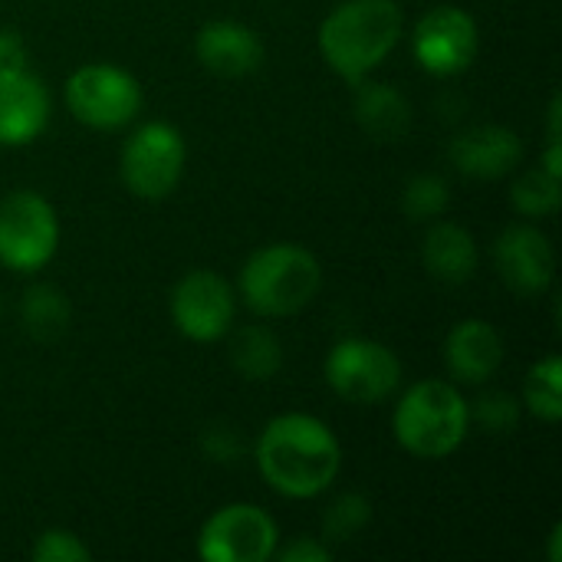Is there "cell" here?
<instances>
[{"mask_svg":"<svg viewBox=\"0 0 562 562\" xmlns=\"http://www.w3.org/2000/svg\"><path fill=\"white\" fill-rule=\"evenodd\" d=\"M194 56L207 72L224 79H240L263 66V40L247 23L211 20L194 36Z\"/></svg>","mask_w":562,"mask_h":562,"instance_id":"obj_15","label":"cell"},{"mask_svg":"<svg viewBox=\"0 0 562 562\" xmlns=\"http://www.w3.org/2000/svg\"><path fill=\"white\" fill-rule=\"evenodd\" d=\"M422 263L438 283L461 286L477 273L481 250L468 227H461L454 221H438L428 227V234L422 240Z\"/></svg>","mask_w":562,"mask_h":562,"instance_id":"obj_17","label":"cell"},{"mask_svg":"<svg viewBox=\"0 0 562 562\" xmlns=\"http://www.w3.org/2000/svg\"><path fill=\"white\" fill-rule=\"evenodd\" d=\"M280 547L277 520L257 504H227L214 510L198 537L204 562H267Z\"/></svg>","mask_w":562,"mask_h":562,"instance_id":"obj_9","label":"cell"},{"mask_svg":"<svg viewBox=\"0 0 562 562\" xmlns=\"http://www.w3.org/2000/svg\"><path fill=\"white\" fill-rule=\"evenodd\" d=\"M481 49L477 20L454 3H441L428 10L412 33V53L418 66L431 76H458L464 72Z\"/></svg>","mask_w":562,"mask_h":562,"instance_id":"obj_11","label":"cell"},{"mask_svg":"<svg viewBox=\"0 0 562 562\" xmlns=\"http://www.w3.org/2000/svg\"><path fill=\"white\" fill-rule=\"evenodd\" d=\"M168 310H171V319L184 339L217 342L234 326L237 296H234V286L221 273L191 270L175 283Z\"/></svg>","mask_w":562,"mask_h":562,"instance_id":"obj_10","label":"cell"},{"mask_svg":"<svg viewBox=\"0 0 562 562\" xmlns=\"http://www.w3.org/2000/svg\"><path fill=\"white\" fill-rule=\"evenodd\" d=\"M356 119L375 142H398L412 128V102L392 82H356Z\"/></svg>","mask_w":562,"mask_h":562,"instance_id":"obj_18","label":"cell"},{"mask_svg":"<svg viewBox=\"0 0 562 562\" xmlns=\"http://www.w3.org/2000/svg\"><path fill=\"white\" fill-rule=\"evenodd\" d=\"M30 557L36 562H89L92 550L72 533V530H43L36 543L30 547Z\"/></svg>","mask_w":562,"mask_h":562,"instance_id":"obj_26","label":"cell"},{"mask_svg":"<svg viewBox=\"0 0 562 562\" xmlns=\"http://www.w3.org/2000/svg\"><path fill=\"white\" fill-rule=\"evenodd\" d=\"M20 323L30 339L36 342H56L69 329V300L53 283H36L23 293L20 303Z\"/></svg>","mask_w":562,"mask_h":562,"instance_id":"obj_20","label":"cell"},{"mask_svg":"<svg viewBox=\"0 0 562 562\" xmlns=\"http://www.w3.org/2000/svg\"><path fill=\"white\" fill-rule=\"evenodd\" d=\"M7 69H26V43L16 30L0 26V72Z\"/></svg>","mask_w":562,"mask_h":562,"instance_id":"obj_29","label":"cell"},{"mask_svg":"<svg viewBox=\"0 0 562 562\" xmlns=\"http://www.w3.org/2000/svg\"><path fill=\"white\" fill-rule=\"evenodd\" d=\"M66 105L76 122L112 132L142 112L145 92L128 69L112 63H86L66 79Z\"/></svg>","mask_w":562,"mask_h":562,"instance_id":"obj_6","label":"cell"},{"mask_svg":"<svg viewBox=\"0 0 562 562\" xmlns=\"http://www.w3.org/2000/svg\"><path fill=\"white\" fill-rule=\"evenodd\" d=\"M372 524V504L366 494H339L323 510V540L326 543H349Z\"/></svg>","mask_w":562,"mask_h":562,"instance_id":"obj_23","label":"cell"},{"mask_svg":"<svg viewBox=\"0 0 562 562\" xmlns=\"http://www.w3.org/2000/svg\"><path fill=\"white\" fill-rule=\"evenodd\" d=\"M494 263L504 286L517 296H543L553 286L557 254L537 224H510L494 244Z\"/></svg>","mask_w":562,"mask_h":562,"instance_id":"obj_12","label":"cell"},{"mask_svg":"<svg viewBox=\"0 0 562 562\" xmlns=\"http://www.w3.org/2000/svg\"><path fill=\"white\" fill-rule=\"evenodd\" d=\"M504 362V339L487 319H461L445 339V369L454 385H484Z\"/></svg>","mask_w":562,"mask_h":562,"instance_id":"obj_16","label":"cell"},{"mask_svg":"<svg viewBox=\"0 0 562 562\" xmlns=\"http://www.w3.org/2000/svg\"><path fill=\"white\" fill-rule=\"evenodd\" d=\"M59 247L56 207L36 191H10L0 198V267L13 273L43 270Z\"/></svg>","mask_w":562,"mask_h":562,"instance_id":"obj_5","label":"cell"},{"mask_svg":"<svg viewBox=\"0 0 562 562\" xmlns=\"http://www.w3.org/2000/svg\"><path fill=\"white\" fill-rule=\"evenodd\" d=\"M468 412H471V425L484 428L487 435H510L520 425L524 405L507 392H484L474 405L468 402Z\"/></svg>","mask_w":562,"mask_h":562,"instance_id":"obj_25","label":"cell"},{"mask_svg":"<svg viewBox=\"0 0 562 562\" xmlns=\"http://www.w3.org/2000/svg\"><path fill=\"white\" fill-rule=\"evenodd\" d=\"M524 408L547 422L557 425L562 418V359L560 356H543L540 362L530 366L527 382H524Z\"/></svg>","mask_w":562,"mask_h":562,"instance_id":"obj_21","label":"cell"},{"mask_svg":"<svg viewBox=\"0 0 562 562\" xmlns=\"http://www.w3.org/2000/svg\"><path fill=\"white\" fill-rule=\"evenodd\" d=\"M323 286V267L303 244H267L247 257L237 277L240 300L257 316H293L306 310Z\"/></svg>","mask_w":562,"mask_h":562,"instance_id":"obj_4","label":"cell"},{"mask_svg":"<svg viewBox=\"0 0 562 562\" xmlns=\"http://www.w3.org/2000/svg\"><path fill=\"white\" fill-rule=\"evenodd\" d=\"M188 145L168 122H145L122 145L119 171L125 188L142 201H165L184 171Z\"/></svg>","mask_w":562,"mask_h":562,"instance_id":"obj_7","label":"cell"},{"mask_svg":"<svg viewBox=\"0 0 562 562\" xmlns=\"http://www.w3.org/2000/svg\"><path fill=\"white\" fill-rule=\"evenodd\" d=\"M273 557L280 562H329L333 550L319 537H300V540H290L286 547H277Z\"/></svg>","mask_w":562,"mask_h":562,"instance_id":"obj_27","label":"cell"},{"mask_svg":"<svg viewBox=\"0 0 562 562\" xmlns=\"http://www.w3.org/2000/svg\"><path fill=\"white\" fill-rule=\"evenodd\" d=\"M201 448H204V454L211 461H234L240 454V438H237L234 428H211L204 435Z\"/></svg>","mask_w":562,"mask_h":562,"instance_id":"obj_28","label":"cell"},{"mask_svg":"<svg viewBox=\"0 0 562 562\" xmlns=\"http://www.w3.org/2000/svg\"><path fill=\"white\" fill-rule=\"evenodd\" d=\"M451 204V188L441 175H415L402 191V211L412 221H438Z\"/></svg>","mask_w":562,"mask_h":562,"instance_id":"obj_24","label":"cell"},{"mask_svg":"<svg viewBox=\"0 0 562 562\" xmlns=\"http://www.w3.org/2000/svg\"><path fill=\"white\" fill-rule=\"evenodd\" d=\"M405 13L398 0H342L319 23L316 43L326 66L346 82H362L402 43Z\"/></svg>","mask_w":562,"mask_h":562,"instance_id":"obj_2","label":"cell"},{"mask_svg":"<svg viewBox=\"0 0 562 562\" xmlns=\"http://www.w3.org/2000/svg\"><path fill=\"white\" fill-rule=\"evenodd\" d=\"M471 431L468 398L454 382L425 379L405 389L392 415V435L398 448L422 461H441L454 454Z\"/></svg>","mask_w":562,"mask_h":562,"instance_id":"obj_3","label":"cell"},{"mask_svg":"<svg viewBox=\"0 0 562 562\" xmlns=\"http://www.w3.org/2000/svg\"><path fill=\"white\" fill-rule=\"evenodd\" d=\"M0 310H3V303H0Z\"/></svg>","mask_w":562,"mask_h":562,"instance_id":"obj_32","label":"cell"},{"mask_svg":"<svg viewBox=\"0 0 562 562\" xmlns=\"http://www.w3.org/2000/svg\"><path fill=\"white\" fill-rule=\"evenodd\" d=\"M451 165L477 181H497L524 161V142L507 125H471L448 148Z\"/></svg>","mask_w":562,"mask_h":562,"instance_id":"obj_13","label":"cell"},{"mask_svg":"<svg viewBox=\"0 0 562 562\" xmlns=\"http://www.w3.org/2000/svg\"><path fill=\"white\" fill-rule=\"evenodd\" d=\"M510 201L524 217H550L560 211V178L543 168L524 171L510 188Z\"/></svg>","mask_w":562,"mask_h":562,"instance_id":"obj_22","label":"cell"},{"mask_svg":"<svg viewBox=\"0 0 562 562\" xmlns=\"http://www.w3.org/2000/svg\"><path fill=\"white\" fill-rule=\"evenodd\" d=\"M562 524H557L553 530H550V562H560L562 560Z\"/></svg>","mask_w":562,"mask_h":562,"instance_id":"obj_31","label":"cell"},{"mask_svg":"<svg viewBox=\"0 0 562 562\" xmlns=\"http://www.w3.org/2000/svg\"><path fill=\"white\" fill-rule=\"evenodd\" d=\"M543 171H550V175H557L562 178V148H560V138H550V148H547V155H543V165H540Z\"/></svg>","mask_w":562,"mask_h":562,"instance_id":"obj_30","label":"cell"},{"mask_svg":"<svg viewBox=\"0 0 562 562\" xmlns=\"http://www.w3.org/2000/svg\"><path fill=\"white\" fill-rule=\"evenodd\" d=\"M53 102L43 79L30 69L0 72V145H30L49 122Z\"/></svg>","mask_w":562,"mask_h":562,"instance_id":"obj_14","label":"cell"},{"mask_svg":"<svg viewBox=\"0 0 562 562\" xmlns=\"http://www.w3.org/2000/svg\"><path fill=\"white\" fill-rule=\"evenodd\" d=\"M260 477L290 501H310L326 494L342 471L339 438L316 415L286 412L263 425L257 448Z\"/></svg>","mask_w":562,"mask_h":562,"instance_id":"obj_1","label":"cell"},{"mask_svg":"<svg viewBox=\"0 0 562 562\" xmlns=\"http://www.w3.org/2000/svg\"><path fill=\"white\" fill-rule=\"evenodd\" d=\"M326 382L352 405H379L402 389V362L385 342L352 336L329 349Z\"/></svg>","mask_w":562,"mask_h":562,"instance_id":"obj_8","label":"cell"},{"mask_svg":"<svg viewBox=\"0 0 562 562\" xmlns=\"http://www.w3.org/2000/svg\"><path fill=\"white\" fill-rule=\"evenodd\" d=\"M231 362L247 382H267L283 366V346L267 326H240L231 339Z\"/></svg>","mask_w":562,"mask_h":562,"instance_id":"obj_19","label":"cell"}]
</instances>
